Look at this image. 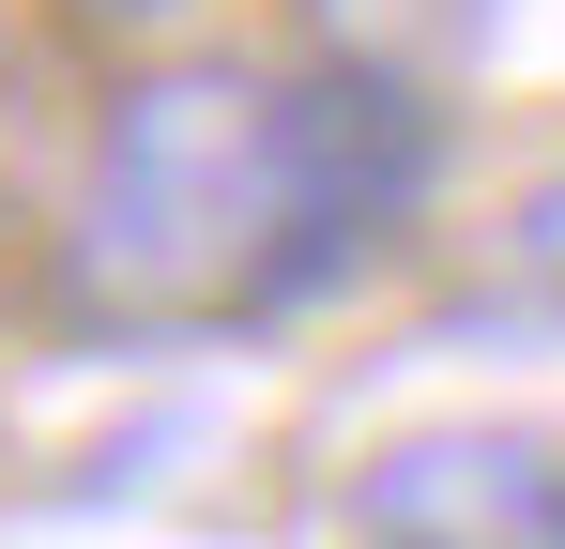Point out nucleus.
I'll use <instances>...</instances> for the list:
<instances>
[{
	"label": "nucleus",
	"mask_w": 565,
	"mask_h": 549,
	"mask_svg": "<svg viewBox=\"0 0 565 549\" xmlns=\"http://www.w3.org/2000/svg\"><path fill=\"white\" fill-rule=\"evenodd\" d=\"M504 260L535 274V290H565V169L535 183V198H520V214H504Z\"/></svg>",
	"instance_id": "obj_4"
},
{
	"label": "nucleus",
	"mask_w": 565,
	"mask_h": 549,
	"mask_svg": "<svg viewBox=\"0 0 565 549\" xmlns=\"http://www.w3.org/2000/svg\"><path fill=\"white\" fill-rule=\"evenodd\" d=\"M444 183V92L382 62L138 46L46 214V321L93 352H245L413 245Z\"/></svg>",
	"instance_id": "obj_1"
},
{
	"label": "nucleus",
	"mask_w": 565,
	"mask_h": 549,
	"mask_svg": "<svg viewBox=\"0 0 565 549\" xmlns=\"http://www.w3.org/2000/svg\"><path fill=\"white\" fill-rule=\"evenodd\" d=\"M489 0H290V31L321 62H382V77H428L444 92V46H459Z\"/></svg>",
	"instance_id": "obj_2"
},
{
	"label": "nucleus",
	"mask_w": 565,
	"mask_h": 549,
	"mask_svg": "<svg viewBox=\"0 0 565 549\" xmlns=\"http://www.w3.org/2000/svg\"><path fill=\"white\" fill-rule=\"evenodd\" d=\"M214 0H46V31H77V46H107V62H138V46H184Z\"/></svg>",
	"instance_id": "obj_3"
}]
</instances>
